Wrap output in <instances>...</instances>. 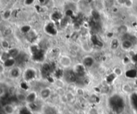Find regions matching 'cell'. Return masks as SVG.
I'll list each match as a JSON object with an SVG mask.
<instances>
[{
	"mask_svg": "<svg viewBox=\"0 0 137 114\" xmlns=\"http://www.w3.org/2000/svg\"><path fill=\"white\" fill-rule=\"evenodd\" d=\"M23 71L22 68L18 66H14L8 69V76L10 79L16 80L22 77Z\"/></svg>",
	"mask_w": 137,
	"mask_h": 114,
	"instance_id": "1",
	"label": "cell"
},
{
	"mask_svg": "<svg viewBox=\"0 0 137 114\" xmlns=\"http://www.w3.org/2000/svg\"><path fill=\"white\" fill-rule=\"evenodd\" d=\"M58 64L64 70H68L72 67L73 65V60L70 55H63L58 59Z\"/></svg>",
	"mask_w": 137,
	"mask_h": 114,
	"instance_id": "2",
	"label": "cell"
},
{
	"mask_svg": "<svg viewBox=\"0 0 137 114\" xmlns=\"http://www.w3.org/2000/svg\"><path fill=\"white\" fill-rule=\"evenodd\" d=\"M37 76V71L33 67H27L23 71L22 78L26 81H31Z\"/></svg>",
	"mask_w": 137,
	"mask_h": 114,
	"instance_id": "3",
	"label": "cell"
},
{
	"mask_svg": "<svg viewBox=\"0 0 137 114\" xmlns=\"http://www.w3.org/2000/svg\"><path fill=\"white\" fill-rule=\"evenodd\" d=\"M94 63H95L94 58L90 55H85L82 59V64L84 66L86 69H90L91 67H92Z\"/></svg>",
	"mask_w": 137,
	"mask_h": 114,
	"instance_id": "4",
	"label": "cell"
},
{
	"mask_svg": "<svg viewBox=\"0 0 137 114\" xmlns=\"http://www.w3.org/2000/svg\"><path fill=\"white\" fill-rule=\"evenodd\" d=\"M38 95L42 100H47L52 96V89L49 87L42 88L40 90Z\"/></svg>",
	"mask_w": 137,
	"mask_h": 114,
	"instance_id": "5",
	"label": "cell"
},
{
	"mask_svg": "<svg viewBox=\"0 0 137 114\" xmlns=\"http://www.w3.org/2000/svg\"><path fill=\"white\" fill-rule=\"evenodd\" d=\"M133 47V42L128 39H124L120 42V48L124 51H130Z\"/></svg>",
	"mask_w": 137,
	"mask_h": 114,
	"instance_id": "6",
	"label": "cell"
},
{
	"mask_svg": "<svg viewBox=\"0 0 137 114\" xmlns=\"http://www.w3.org/2000/svg\"><path fill=\"white\" fill-rule=\"evenodd\" d=\"M39 95H38V93L35 92H30V93H27V99H26V103L28 104H31V103H34Z\"/></svg>",
	"mask_w": 137,
	"mask_h": 114,
	"instance_id": "7",
	"label": "cell"
},
{
	"mask_svg": "<svg viewBox=\"0 0 137 114\" xmlns=\"http://www.w3.org/2000/svg\"><path fill=\"white\" fill-rule=\"evenodd\" d=\"M15 107L12 103H6L3 106V111L5 114H15Z\"/></svg>",
	"mask_w": 137,
	"mask_h": 114,
	"instance_id": "8",
	"label": "cell"
},
{
	"mask_svg": "<svg viewBox=\"0 0 137 114\" xmlns=\"http://www.w3.org/2000/svg\"><path fill=\"white\" fill-rule=\"evenodd\" d=\"M120 42L121 41H120L118 38L112 39L110 42V48L113 51L117 50L119 48H120Z\"/></svg>",
	"mask_w": 137,
	"mask_h": 114,
	"instance_id": "9",
	"label": "cell"
},
{
	"mask_svg": "<svg viewBox=\"0 0 137 114\" xmlns=\"http://www.w3.org/2000/svg\"><path fill=\"white\" fill-rule=\"evenodd\" d=\"M13 58L10 55H9V52L8 51L5 50H3L1 52V55H0V59H1V63H5L6 61H8V59Z\"/></svg>",
	"mask_w": 137,
	"mask_h": 114,
	"instance_id": "10",
	"label": "cell"
},
{
	"mask_svg": "<svg viewBox=\"0 0 137 114\" xmlns=\"http://www.w3.org/2000/svg\"><path fill=\"white\" fill-rule=\"evenodd\" d=\"M1 48L3 50H5V51H8V49L11 48V44L8 41V40H7L6 39H4V38H1Z\"/></svg>",
	"mask_w": 137,
	"mask_h": 114,
	"instance_id": "11",
	"label": "cell"
},
{
	"mask_svg": "<svg viewBox=\"0 0 137 114\" xmlns=\"http://www.w3.org/2000/svg\"><path fill=\"white\" fill-rule=\"evenodd\" d=\"M16 98H17L18 101H19L21 103H26L27 94L21 92H18L16 93Z\"/></svg>",
	"mask_w": 137,
	"mask_h": 114,
	"instance_id": "12",
	"label": "cell"
},
{
	"mask_svg": "<svg viewBox=\"0 0 137 114\" xmlns=\"http://www.w3.org/2000/svg\"><path fill=\"white\" fill-rule=\"evenodd\" d=\"M8 51L9 52V55L13 57V58H14V59H15L19 55V54L20 53V51L18 48H12V47L9 49H8Z\"/></svg>",
	"mask_w": 137,
	"mask_h": 114,
	"instance_id": "13",
	"label": "cell"
},
{
	"mask_svg": "<svg viewBox=\"0 0 137 114\" xmlns=\"http://www.w3.org/2000/svg\"><path fill=\"white\" fill-rule=\"evenodd\" d=\"M113 73L116 76H121L122 75V69L120 67H116L113 70Z\"/></svg>",
	"mask_w": 137,
	"mask_h": 114,
	"instance_id": "14",
	"label": "cell"
},
{
	"mask_svg": "<svg viewBox=\"0 0 137 114\" xmlns=\"http://www.w3.org/2000/svg\"><path fill=\"white\" fill-rule=\"evenodd\" d=\"M122 90L125 93H129L130 92V91H131V88L128 84H125L122 86Z\"/></svg>",
	"mask_w": 137,
	"mask_h": 114,
	"instance_id": "15",
	"label": "cell"
},
{
	"mask_svg": "<svg viewBox=\"0 0 137 114\" xmlns=\"http://www.w3.org/2000/svg\"><path fill=\"white\" fill-rule=\"evenodd\" d=\"M76 93L79 96H83L84 93V91L82 88H78L76 90Z\"/></svg>",
	"mask_w": 137,
	"mask_h": 114,
	"instance_id": "16",
	"label": "cell"
},
{
	"mask_svg": "<svg viewBox=\"0 0 137 114\" xmlns=\"http://www.w3.org/2000/svg\"><path fill=\"white\" fill-rule=\"evenodd\" d=\"M132 5H133V1H132V0H126V1L125 4H124V5H126L127 7H131Z\"/></svg>",
	"mask_w": 137,
	"mask_h": 114,
	"instance_id": "17",
	"label": "cell"
},
{
	"mask_svg": "<svg viewBox=\"0 0 137 114\" xmlns=\"http://www.w3.org/2000/svg\"><path fill=\"white\" fill-rule=\"evenodd\" d=\"M89 114H99L98 113V110L96 109H95V108H92V109H90V111H89Z\"/></svg>",
	"mask_w": 137,
	"mask_h": 114,
	"instance_id": "18",
	"label": "cell"
},
{
	"mask_svg": "<svg viewBox=\"0 0 137 114\" xmlns=\"http://www.w3.org/2000/svg\"><path fill=\"white\" fill-rule=\"evenodd\" d=\"M10 15H11V12L9 11H5L4 14V17L5 19H9V17H10Z\"/></svg>",
	"mask_w": 137,
	"mask_h": 114,
	"instance_id": "19",
	"label": "cell"
},
{
	"mask_svg": "<svg viewBox=\"0 0 137 114\" xmlns=\"http://www.w3.org/2000/svg\"><path fill=\"white\" fill-rule=\"evenodd\" d=\"M35 0H25V4L27 5H30L32 4L34 2Z\"/></svg>",
	"mask_w": 137,
	"mask_h": 114,
	"instance_id": "20",
	"label": "cell"
},
{
	"mask_svg": "<svg viewBox=\"0 0 137 114\" xmlns=\"http://www.w3.org/2000/svg\"><path fill=\"white\" fill-rule=\"evenodd\" d=\"M117 1L120 4H123L124 5L125 2L126 1V0H117Z\"/></svg>",
	"mask_w": 137,
	"mask_h": 114,
	"instance_id": "21",
	"label": "cell"
}]
</instances>
